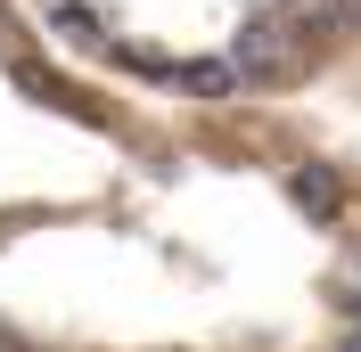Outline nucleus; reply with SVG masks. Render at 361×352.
Listing matches in <instances>:
<instances>
[{
  "mask_svg": "<svg viewBox=\"0 0 361 352\" xmlns=\"http://www.w3.org/2000/svg\"><path fill=\"white\" fill-rule=\"evenodd\" d=\"M288 197L304 205L312 221H345V189H337L329 164H295V172H288Z\"/></svg>",
  "mask_w": 361,
  "mask_h": 352,
  "instance_id": "nucleus-2",
  "label": "nucleus"
},
{
  "mask_svg": "<svg viewBox=\"0 0 361 352\" xmlns=\"http://www.w3.org/2000/svg\"><path fill=\"white\" fill-rule=\"evenodd\" d=\"M345 352H361V328H345Z\"/></svg>",
  "mask_w": 361,
  "mask_h": 352,
  "instance_id": "nucleus-5",
  "label": "nucleus"
},
{
  "mask_svg": "<svg viewBox=\"0 0 361 352\" xmlns=\"http://www.w3.org/2000/svg\"><path fill=\"white\" fill-rule=\"evenodd\" d=\"M49 25H58L66 42H82V49H99V42H107V25H99V8H82V0H58V8H49Z\"/></svg>",
  "mask_w": 361,
  "mask_h": 352,
  "instance_id": "nucleus-4",
  "label": "nucleus"
},
{
  "mask_svg": "<svg viewBox=\"0 0 361 352\" xmlns=\"http://www.w3.org/2000/svg\"><path fill=\"white\" fill-rule=\"evenodd\" d=\"M288 42H295V25H247L230 58H238V74H247V82H295V74H304V58H295Z\"/></svg>",
  "mask_w": 361,
  "mask_h": 352,
  "instance_id": "nucleus-1",
  "label": "nucleus"
},
{
  "mask_svg": "<svg viewBox=\"0 0 361 352\" xmlns=\"http://www.w3.org/2000/svg\"><path fill=\"white\" fill-rule=\"evenodd\" d=\"M173 90H189V99H238L247 74H238V58H197V66L173 74Z\"/></svg>",
  "mask_w": 361,
  "mask_h": 352,
  "instance_id": "nucleus-3",
  "label": "nucleus"
}]
</instances>
